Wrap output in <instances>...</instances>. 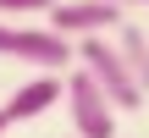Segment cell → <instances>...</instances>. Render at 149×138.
Returning a JSON list of instances; mask_svg holds the SVG:
<instances>
[{"label": "cell", "instance_id": "1", "mask_svg": "<svg viewBox=\"0 0 149 138\" xmlns=\"http://www.w3.org/2000/svg\"><path fill=\"white\" fill-rule=\"evenodd\" d=\"M77 72H88L116 111H138L144 105V89L133 83V72H127V61H122V50H116L111 33L105 39H77Z\"/></svg>", "mask_w": 149, "mask_h": 138}, {"label": "cell", "instance_id": "2", "mask_svg": "<svg viewBox=\"0 0 149 138\" xmlns=\"http://www.w3.org/2000/svg\"><path fill=\"white\" fill-rule=\"evenodd\" d=\"M0 55L6 61H33L39 72H66L77 61V44L61 39L55 28H17V22H0Z\"/></svg>", "mask_w": 149, "mask_h": 138}, {"label": "cell", "instance_id": "3", "mask_svg": "<svg viewBox=\"0 0 149 138\" xmlns=\"http://www.w3.org/2000/svg\"><path fill=\"white\" fill-rule=\"evenodd\" d=\"M50 22L44 28H55L61 39H105V33H116L122 22H127V11L122 6H111V0H55L50 11H44Z\"/></svg>", "mask_w": 149, "mask_h": 138}, {"label": "cell", "instance_id": "4", "mask_svg": "<svg viewBox=\"0 0 149 138\" xmlns=\"http://www.w3.org/2000/svg\"><path fill=\"white\" fill-rule=\"evenodd\" d=\"M66 111H72V138H116V105L100 94L88 72L72 66L66 77Z\"/></svg>", "mask_w": 149, "mask_h": 138}, {"label": "cell", "instance_id": "5", "mask_svg": "<svg viewBox=\"0 0 149 138\" xmlns=\"http://www.w3.org/2000/svg\"><path fill=\"white\" fill-rule=\"evenodd\" d=\"M66 100V77L61 72H39V77H28L0 111H6V122H33V116H44L50 105H61Z\"/></svg>", "mask_w": 149, "mask_h": 138}, {"label": "cell", "instance_id": "6", "mask_svg": "<svg viewBox=\"0 0 149 138\" xmlns=\"http://www.w3.org/2000/svg\"><path fill=\"white\" fill-rule=\"evenodd\" d=\"M111 39H116V50H122V61H127L133 83L149 94V28H138V22H122Z\"/></svg>", "mask_w": 149, "mask_h": 138}, {"label": "cell", "instance_id": "7", "mask_svg": "<svg viewBox=\"0 0 149 138\" xmlns=\"http://www.w3.org/2000/svg\"><path fill=\"white\" fill-rule=\"evenodd\" d=\"M55 0H0V17H44Z\"/></svg>", "mask_w": 149, "mask_h": 138}, {"label": "cell", "instance_id": "8", "mask_svg": "<svg viewBox=\"0 0 149 138\" xmlns=\"http://www.w3.org/2000/svg\"><path fill=\"white\" fill-rule=\"evenodd\" d=\"M111 6H122V11H138V6H149V0H111Z\"/></svg>", "mask_w": 149, "mask_h": 138}, {"label": "cell", "instance_id": "9", "mask_svg": "<svg viewBox=\"0 0 149 138\" xmlns=\"http://www.w3.org/2000/svg\"><path fill=\"white\" fill-rule=\"evenodd\" d=\"M6 127H11V122H6V111H0V133H6Z\"/></svg>", "mask_w": 149, "mask_h": 138}]
</instances>
